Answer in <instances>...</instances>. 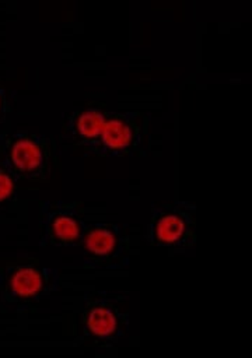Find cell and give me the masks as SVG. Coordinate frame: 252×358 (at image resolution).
I'll use <instances>...</instances> for the list:
<instances>
[{
	"instance_id": "52a82bcc",
	"label": "cell",
	"mask_w": 252,
	"mask_h": 358,
	"mask_svg": "<svg viewBox=\"0 0 252 358\" xmlns=\"http://www.w3.org/2000/svg\"><path fill=\"white\" fill-rule=\"evenodd\" d=\"M38 222L41 246H76L81 242L85 227L83 203L78 200L43 201Z\"/></svg>"
},
{
	"instance_id": "9c48e42d",
	"label": "cell",
	"mask_w": 252,
	"mask_h": 358,
	"mask_svg": "<svg viewBox=\"0 0 252 358\" xmlns=\"http://www.w3.org/2000/svg\"><path fill=\"white\" fill-rule=\"evenodd\" d=\"M17 179L0 159V215L7 213L17 199Z\"/></svg>"
},
{
	"instance_id": "3957f363",
	"label": "cell",
	"mask_w": 252,
	"mask_h": 358,
	"mask_svg": "<svg viewBox=\"0 0 252 358\" xmlns=\"http://www.w3.org/2000/svg\"><path fill=\"white\" fill-rule=\"evenodd\" d=\"M59 273L38 262H15L0 270V302L15 312H24L59 288Z\"/></svg>"
},
{
	"instance_id": "8992f818",
	"label": "cell",
	"mask_w": 252,
	"mask_h": 358,
	"mask_svg": "<svg viewBox=\"0 0 252 358\" xmlns=\"http://www.w3.org/2000/svg\"><path fill=\"white\" fill-rule=\"evenodd\" d=\"M146 239L154 245L183 252L196 241V206L189 201L167 203L151 210Z\"/></svg>"
},
{
	"instance_id": "5b68a950",
	"label": "cell",
	"mask_w": 252,
	"mask_h": 358,
	"mask_svg": "<svg viewBox=\"0 0 252 358\" xmlns=\"http://www.w3.org/2000/svg\"><path fill=\"white\" fill-rule=\"evenodd\" d=\"M150 145V113L143 110H115L105 119L99 157L141 155Z\"/></svg>"
},
{
	"instance_id": "7a4b0ae2",
	"label": "cell",
	"mask_w": 252,
	"mask_h": 358,
	"mask_svg": "<svg viewBox=\"0 0 252 358\" xmlns=\"http://www.w3.org/2000/svg\"><path fill=\"white\" fill-rule=\"evenodd\" d=\"M81 331L76 344L113 347L129 331V299L108 291L85 292L80 315Z\"/></svg>"
},
{
	"instance_id": "6da1fadb",
	"label": "cell",
	"mask_w": 252,
	"mask_h": 358,
	"mask_svg": "<svg viewBox=\"0 0 252 358\" xmlns=\"http://www.w3.org/2000/svg\"><path fill=\"white\" fill-rule=\"evenodd\" d=\"M0 159L17 180L48 182L59 165L57 144L28 130L0 133Z\"/></svg>"
},
{
	"instance_id": "30bf717a",
	"label": "cell",
	"mask_w": 252,
	"mask_h": 358,
	"mask_svg": "<svg viewBox=\"0 0 252 358\" xmlns=\"http://www.w3.org/2000/svg\"><path fill=\"white\" fill-rule=\"evenodd\" d=\"M10 112H11V101L7 94V90L0 83V133L6 129V123Z\"/></svg>"
},
{
	"instance_id": "277c9868",
	"label": "cell",
	"mask_w": 252,
	"mask_h": 358,
	"mask_svg": "<svg viewBox=\"0 0 252 358\" xmlns=\"http://www.w3.org/2000/svg\"><path fill=\"white\" fill-rule=\"evenodd\" d=\"M80 245L85 267L120 270L130 263V234L120 224L101 221L85 224Z\"/></svg>"
},
{
	"instance_id": "ba28073f",
	"label": "cell",
	"mask_w": 252,
	"mask_h": 358,
	"mask_svg": "<svg viewBox=\"0 0 252 358\" xmlns=\"http://www.w3.org/2000/svg\"><path fill=\"white\" fill-rule=\"evenodd\" d=\"M106 115L104 105H87L73 110L63 123L62 140L83 148L85 155H97Z\"/></svg>"
}]
</instances>
